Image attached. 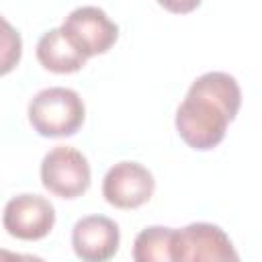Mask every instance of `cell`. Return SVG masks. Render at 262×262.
<instances>
[{
  "instance_id": "1",
  "label": "cell",
  "mask_w": 262,
  "mask_h": 262,
  "mask_svg": "<svg viewBox=\"0 0 262 262\" xmlns=\"http://www.w3.org/2000/svg\"><path fill=\"white\" fill-rule=\"evenodd\" d=\"M239 106L242 90L237 80L227 72H207L190 84L176 108L174 125L188 147L209 151L223 141L227 125L235 119Z\"/></svg>"
},
{
  "instance_id": "2",
  "label": "cell",
  "mask_w": 262,
  "mask_h": 262,
  "mask_svg": "<svg viewBox=\"0 0 262 262\" xmlns=\"http://www.w3.org/2000/svg\"><path fill=\"white\" fill-rule=\"evenodd\" d=\"M29 123L43 137H70L80 131L86 106L72 88L51 86L37 92L29 102Z\"/></svg>"
},
{
  "instance_id": "3",
  "label": "cell",
  "mask_w": 262,
  "mask_h": 262,
  "mask_svg": "<svg viewBox=\"0 0 262 262\" xmlns=\"http://www.w3.org/2000/svg\"><path fill=\"white\" fill-rule=\"evenodd\" d=\"M237 258L229 235L219 225L199 221L182 229H172L170 260L174 262H227Z\"/></svg>"
},
{
  "instance_id": "4",
  "label": "cell",
  "mask_w": 262,
  "mask_h": 262,
  "mask_svg": "<svg viewBox=\"0 0 262 262\" xmlns=\"http://www.w3.org/2000/svg\"><path fill=\"white\" fill-rule=\"evenodd\" d=\"M43 186L59 199H78L90 186V164L72 145H55L41 162Z\"/></svg>"
},
{
  "instance_id": "5",
  "label": "cell",
  "mask_w": 262,
  "mask_h": 262,
  "mask_svg": "<svg viewBox=\"0 0 262 262\" xmlns=\"http://www.w3.org/2000/svg\"><path fill=\"white\" fill-rule=\"evenodd\" d=\"M61 33L86 57L106 53L119 39V27L98 6H78L61 23Z\"/></svg>"
},
{
  "instance_id": "6",
  "label": "cell",
  "mask_w": 262,
  "mask_h": 262,
  "mask_svg": "<svg viewBox=\"0 0 262 262\" xmlns=\"http://www.w3.org/2000/svg\"><path fill=\"white\" fill-rule=\"evenodd\" d=\"M2 225L8 235L23 242H37L49 235L55 225V209L41 194H16L12 196L2 215Z\"/></svg>"
},
{
  "instance_id": "7",
  "label": "cell",
  "mask_w": 262,
  "mask_h": 262,
  "mask_svg": "<svg viewBox=\"0 0 262 262\" xmlns=\"http://www.w3.org/2000/svg\"><path fill=\"white\" fill-rule=\"evenodd\" d=\"M154 190V174L139 162H119L102 180V196L117 209H137L151 199Z\"/></svg>"
},
{
  "instance_id": "8",
  "label": "cell",
  "mask_w": 262,
  "mask_h": 262,
  "mask_svg": "<svg viewBox=\"0 0 262 262\" xmlns=\"http://www.w3.org/2000/svg\"><path fill=\"white\" fill-rule=\"evenodd\" d=\"M119 225L104 215L82 217L72 229V248L84 262L111 260L119 250Z\"/></svg>"
},
{
  "instance_id": "9",
  "label": "cell",
  "mask_w": 262,
  "mask_h": 262,
  "mask_svg": "<svg viewBox=\"0 0 262 262\" xmlns=\"http://www.w3.org/2000/svg\"><path fill=\"white\" fill-rule=\"evenodd\" d=\"M37 59L45 70L53 74H74L84 68L88 57L78 51L57 27L41 35L37 43Z\"/></svg>"
},
{
  "instance_id": "10",
  "label": "cell",
  "mask_w": 262,
  "mask_h": 262,
  "mask_svg": "<svg viewBox=\"0 0 262 262\" xmlns=\"http://www.w3.org/2000/svg\"><path fill=\"white\" fill-rule=\"evenodd\" d=\"M170 237L172 227L151 225L137 233L133 242L135 262H170Z\"/></svg>"
},
{
  "instance_id": "11",
  "label": "cell",
  "mask_w": 262,
  "mask_h": 262,
  "mask_svg": "<svg viewBox=\"0 0 262 262\" xmlns=\"http://www.w3.org/2000/svg\"><path fill=\"white\" fill-rule=\"evenodd\" d=\"M23 57L20 33L0 14V76L10 74Z\"/></svg>"
},
{
  "instance_id": "12",
  "label": "cell",
  "mask_w": 262,
  "mask_h": 262,
  "mask_svg": "<svg viewBox=\"0 0 262 262\" xmlns=\"http://www.w3.org/2000/svg\"><path fill=\"white\" fill-rule=\"evenodd\" d=\"M203 0H158L160 6H164L168 12L174 14H188L201 6Z\"/></svg>"
}]
</instances>
